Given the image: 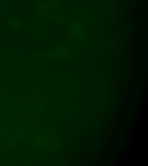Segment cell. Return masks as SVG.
<instances>
[{"label": "cell", "mask_w": 148, "mask_h": 166, "mask_svg": "<svg viewBox=\"0 0 148 166\" xmlns=\"http://www.w3.org/2000/svg\"><path fill=\"white\" fill-rule=\"evenodd\" d=\"M49 9H50V7L48 5L42 4L41 5L40 7L38 9L37 12L39 15H47L49 13Z\"/></svg>", "instance_id": "2"}, {"label": "cell", "mask_w": 148, "mask_h": 166, "mask_svg": "<svg viewBox=\"0 0 148 166\" xmlns=\"http://www.w3.org/2000/svg\"><path fill=\"white\" fill-rule=\"evenodd\" d=\"M9 26L13 28H18L20 25V21L16 18H12L8 20V22H7Z\"/></svg>", "instance_id": "1"}, {"label": "cell", "mask_w": 148, "mask_h": 166, "mask_svg": "<svg viewBox=\"0 0 148 166\" xmlns=\"http://www.w3.org/2000/svg\"><path fill=\"white\" fill-rule=\"evenodd\" d=\"M47 4L48 6L52 7L53 8L57 7V2L56 0H48L47 1Z\"/></svg>", "instance_id": "3"}]
</instances>
